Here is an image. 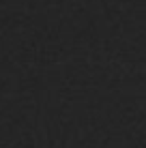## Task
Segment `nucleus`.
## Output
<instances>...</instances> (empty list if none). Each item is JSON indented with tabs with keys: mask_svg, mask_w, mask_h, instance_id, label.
Segmentation results:
<instances>
[]
</instances>
